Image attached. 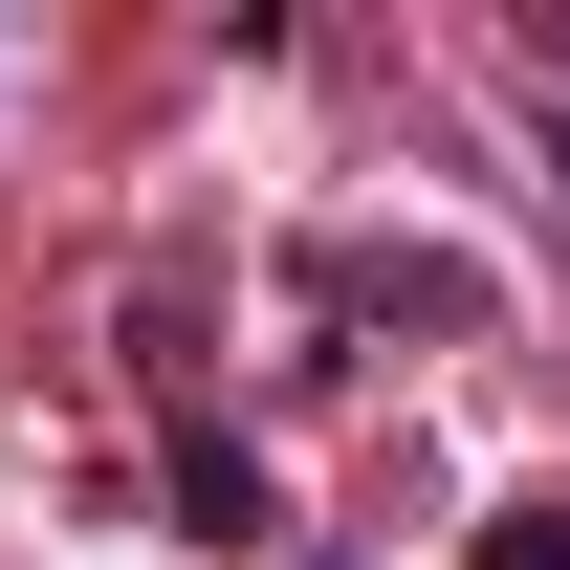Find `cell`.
<instances>
[{
    "instance_id": "7a4b0ae2",
    "label": "cell",
    "mask_w": 570,
    "mask_h": 570,
    "mask_svg": "<svg viewBox=\"0 0 570 570\" xmlns=\"http://www.w3.org/2000/svg\"><path fill=\"white\" fill-rule=\"evenodd\" d=\"M483 570H570V504H504V527H483Z\"/></svg>"
},
{
    "instance_id": "6da1fadb",
    "label": "cell",
    "mask_w": 570,
    "mask_h": 570,
    "mask_svg": "<svg viewBox=\"0 0 570 570\" xmlns=\"http://www.w3.org/2000/svg\"><path fill=\"white\" fill-rule=\"evenodd\" d=\"M176 504H198L219 549H264V461H242V439H176Z\"/></svg>"
}]
</instances>
